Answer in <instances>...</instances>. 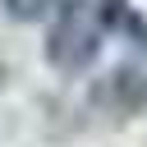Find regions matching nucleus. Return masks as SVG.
Listing matches in <instances>:
<instances>
[{
	"label": "nucleus",
	"instance_id": "nucleus-1",
	"mask_svg": "<svg viewBox=\"0 0 147 147\" xmlns=\"http://www.w3.org/2000/svg\"><path fill=\"white\" fill-rule=\"evenodd\" d=\"M106 28H110V9L106 0H64L55 9V23L46 32V60L60 69V74H83L96 55H101V41H106Z\"/></svg>",
	"mask_w": 147,
	"mask_h": 147
},
{
	"label": "nucleus",
	"instance_id": "nucleus-2",
	"mask_svg": "<svg viewBox=\"0 0 147 147\" xmlns=\"http://www.w3.org/2000/svg\"><path fill=\"white\" fill-rule=\"evenodd\" d=\"M92 101H96L101 110H110L115 119H129L133 110L147 106V78H142L138 69H115V74H106V78L92 87Z\"/></svg>",
	"mask_w": 147,
	"mask_h": 147
},
{
	"label": "nucleus",
	"instance_id": "nucleus-3",
	"mask_svg": "<svg viewBox=\"0 0 147 147\" xmlns=\"http://www.w3.org/2000/svg\"><path fill=\"white\" fill-rule=\"evenodd\" d=\"M0 5H5L9 18H18V23H37L41 14H51L55 0H0Z\"/></svg>",
	"mask_w": 147,
	"mask_h": 147
}]
</instances>
